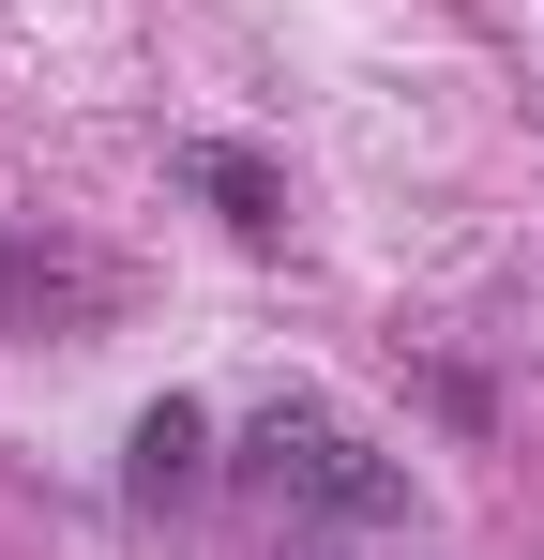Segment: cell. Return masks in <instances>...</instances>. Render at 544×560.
<instances>
[{"label": "cell", "mask_w": 544, "mask_h": 560, "mask_svg": "<svg viewBox=\"0 0 544 560\" xmlns=\"http://www.w3.org/2000/svg\"><path fill=\"white\" fill-rule=\"evenodd\" d=\"M243 485H272L318 530H409V469L378 455L363 424H333L318 394H272L258 424H243Z\"/></svg>", "instance_id": "obj_1"}, {"label": "cell", "mask_w": 544, "mask_h": 560, "mask_svg": "<svg viewBox=\"0 0 544 560\" xmlns=\"http://www.w3.org/2000/svg\"><path fill=\"white\" fill-rule=\"evenodd\" d=\"M197 485H212V409H197V394L137 409V440H121V500H137V515H181Z\"/></svg>", "instance_id": "obj_2"}, {"label": "cell", "mask_w": 544, "mask_h": 560, "mask_svg": "<svg viewBox=\"0 0 544 560\" xmlns=\"http://www.w3.org/2000/svg\"><path fill=\"white\" fill-rule=\"evenodd\" d=\"M181 183L212 197V212H227L243 243H272V228H287V183H272V167L243 152V137H181Z\"/></svg>", "instance_id": "obj_3"}, {"label": "cell", "mask_w": 544, "mask_h": 560, "mask_svg": "<svg viewBox=\"0 0 544 560\" xmlns=\"http://www.w3.org/2000/svg\"><path fill=\"white\" fill-rule=\"evenodd\" d=\"M46 303H106V273H76V258H46V243L0 228V318H46Z\"/></svg>", "instance_id": "obj_4"}, {"label": "cell", "mask_w": 544, "mask_h": 560, "mask_svg": "<svg viewBox=\"0 0 544 560\" xmlns=\"http://www.w3.org/2000/svg\"><path fill=\"white\" fill-rule=\"evenodd\" d=\"M287 560H348V546H287Z\"/></svg>", "instance_id": "obj_5"}]
</instances>
